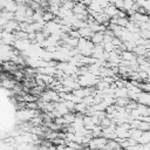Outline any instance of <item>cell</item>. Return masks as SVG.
I'll return each instance as SVG.
<instances>
[{
  "mask_svg": "<svg viewBox=\"0 0 150 150\" xmlns=\"http://www.w3.org/2000/svg\"><path fill=\"white\" fill-rule=\"evenodd\" d=\"M118 11H120V9H118V8H117V7H116L114 4H109V5H108V6L104 8V11H103V12H104L107 15H109V16H110V19H111L112 16L117 15Z\"/></svg>",
  "mask_w": 150,
  "mask_h": 150,
  "instance_id": "obj_2",
  "label": "cell"
},
{
  "mask_svg": "<svg viewBox=\"0 0 150 150\" xmlns=\"http://www.w3.org/2000/svg\"><path fill=\"white\" fill-rule=\"evenodd\" d=\"M87 7H88V6H86L83 2L77 1V2H75V6H74V8H73V12H74V14H79V13H88Z\"/></svg>",
  "mask_w": 150,
  "mask_h": 150,
  "instance_id": "obj_3",
  "label": "cell"
},
{
  "mask_svg": "<svg viewBox=\"0 0 150 150\" xmlns=\"http://www.w3.org/2000/svg\"><path fill=\"white\" fill-rule=\"evenodd\" d=\"M121 56H122L123 60H127V61H134V60L137 59V55L132 50H123Z\"/></svg>",
  "mask_w": 150,
  "mask_h": 150,
  "instance_id": "obj_4",
  "label": "cell"
},
{
  "mask_svg": "<svg viewBox=\"0 0 150 150\" xmlns=\"http://www.w3.org/2000/svg\"><path fill=\"white\" fill-rule=\"evenodd\" d=\"M15 81H12V80H6V79H4L2 80V86L5 87V88H8V89H13L14 87H15Z\"/></svg>",
  "mask_w": 150,
  "mask_h": 150,
  "instance_id": "obj_5",
  "label": "cell"
},
{
  "mask_svg": "<svg viewBox=\"0 0 150 150\" xmlns=\"http://www.w3.org/2000/svg\"><path fill=\"white\" fill-rule=\"evenodd\" d=\"M134 4H135V1H134V0H124V6H123V8H122V9H124V11H129V9H131V8H132Z\"/></svg>",
  "mask_w": 150,
  "mask_h": 150,
  "instance_id": "obj_7",
  "label": "cell"
},
{
  "mask_svg": "<svg viewBox=\"0 0 150 150\" xmlns=\"http://www.w3.org/2000/svg\"><path fill=\"white\" fill-rule=\"evenodd\" d=\"M74 1H76V2H77V1H81V0H74Z\"/></svg>",
  "mask_w": 150,
  "mask_h": 150,
  "instance_id": "obj_13",
  "label": "cell"
},
{
  "mask_svg": "<svg viewBox=\"0 0 150 150\" xmlns=\"http://www.w3.org/2000/svg\"><path fill=\"white\" fill-rule=\"evenodd\" d=\"M115 48H116V46H115L112 42H105V43H104V50L108 52V53L115 50Z\"/></svg>",
  "mask_w": 150,
  "mask_h": 150,
  "instance_id": "obj_8",
  "label": "cell"
},
{
  "mask_svg": "<svg viewBox=\"0 0 150 150\" xmlns=\"http://www.w3.org/2000/svg\"><path fill=\"white\" fill-rule=\"evenodd\" d=\"M33 1H35V2H39V4L41 2V0H33Z\"/></svg>",
  "mask_w": 150,
  "mask_h": 150,
  "instance_id": "obj_12",
  "label": "cell"
},
{
  "mask_svg": "<svg viewBox=\"0 0 150 150\" xmlns=\"http://www.w3.org/2000/svg\"><path fill=\"white\" fill-rule=\"evenodd\" d=\"M115 36H112V35H109V34H104V39H103V41H104V43L105 42H112V39H114Z\"/></svg>",
  "mask_w": 150,
  "mask_h": 150,
  "instance_id": "obj_11",
  "label": "cell"
},
{
  "mask_svg": "<svg viewBox=\"0 0 150 150\" xmlns=\"http://www.w3.org/2000/svg\"><path fill=\"white\" fill-rule=\"evenodd\" d=\"M104 39V32H94L90 40L94 42V45H98V43H103Z\"/></svg>",
  "mask_w": 150,
  "mask_h": 150,
  "instance_id": "obj_1",
  "label": "cell"
},
{
  "mask_svg": "<svg viewBox=\"0 0 150 150\" xmlns=\"http://www.w3.org/2000/svg\"><path fill=\"white\" fill-rule=\"evenodd\" d=\"M139 34L144 39H150V29H141Z\"/></svg>",
  "mask_w": 150,
  "mask_h": 150,
  "instance_id": "obj_9",
  "label": "cell"
},
{
  "mask_svg": "<svg viewBox=\"0 0 150 150\" xmlns=\"http://www.w3.org/2000/svg\"><path fill=\"white\" fill-rule=\"evenodd\" d=\"M114 5H115L118 9H122L123 6H124V0H114Z\"/></svg>",
  "mask_w": 150,
  "mask_h": 150,
  "instance_id": "obj_10",
  "label": "cell"
},
{
  "mask_svg": "<svg viewBox=\"0 0 150 150\" xmlns=\"http://www.w3.org/2000/svg\"><path fill=\"white\" fill-rule=\"evenodd\" d=\"M54 19H55V15H54L52 12H49V11H45V13H43V20H45L46 22L52 21V20H54Z\"/></svg>",
  "mask_w": 150,
  "mask_h": 150,
  "instance_id": "obj_6",
  "label": "cell"
}]
</instances>
